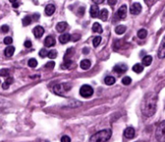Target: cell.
Masks as SVG:
<instances>
[{
    "label": "cell",
    "instance_id": "11",
    "mask_svg": "<svg viewBox=\"0 0 165 142\" xmlns=\"http://www.w3.org/2000/svg\"><path fill=\"white\" fill-rule=\"evenodd\" d=\"M45 33V29H43L42 26H36L33 30V34L35 35L36 38H41L42 36Z\"/></svg>",
    "mask_w": 165,
    "mask_h": 142
},
{
    "label": "cell",
    "instance_id": "44",
    "mask_svg": "<svg viewBox=\"0 0 165 142\" xmlns=\"http://www.w3.org/2000/svg\"><path fill=\"white\" fill-rule=\"evenodd\" d=\"M13 81H14L13 78H7V79H6V82H7V83H9V84H12Z\"/></svg>",
    "mask_w": 165,
    "mask_h": 142
},
{
    "label": "cell",
    "instance_id": "43",
    "mask_svg": "<svg viewBox=\"0 0 165 142\" xmlns=\"http://www.w3.org/2000/svg\"><path fill=\"white\" fill-rule=\"evenodd\" d=\"M145 2H146L149 6H152V5L153 4V2H155V0H145Z\"/></svg>",
    "mask_w": 165,
    "mask_h": 142
},
{
    "label": "cell",
    "instance_id": "46",
    "mask_svg": "<svg viewBox=\"0 0 165 142\" xmlns=\"http://www.w3.org/2000/svg\"><path fill=\"white\" fill-rule=\"evenodd\" d=\"M84 10H85V9H84L83 7H82V8H80V10H79V14H80V16H82V14H83Z\"/></svg>",
    "mask_w": 165,
    "mask_h": 142
},
{
    "label": "cell",
    "instance_id": "36",
    "mask_svg": "<svg viewBox=\"0 0 165 142\" xmlns=\"http://www.w3.org/2000/svg\"><path fill=\"white\" fill-rule=\"evenodd\" d=\"M61 142H71V138L68 135H64L61 138Z\"/></svg>",
    "mask_w": 165,
    "mask_h": 142
},
{
    "label": "cell",
    "instance_id": "42",
    "mask_svg": "<svg viewBox=\"0 0 165 142\" xmlns=\"http://www.w3.org/2000/svg\"><path fill=\"white\" fill-rule=\"evenodd\" d=\"M9 87H10V84H9V83H7L6 81L2 84V88H3V89H8Z\"/></svg>",
    "mask_w": 165,
    "mask_h": 142
},
{
    "label": "cell",
    "instance_id": "10",
    "mask_svg": "<svg viewBox=\"0 0 165 142\" xmlns=\"http://www.w3.org/2000/svg\"><path fill=\"white\" fill-rule=\"evenodd\" d=\"M113 70H114L117 74H124V72H126L127 71V65H124V64H119V65H116Z\"/></svg>",
    "mask_w": 165,
    "mask_h": 142
},
{
    "label": "cell",
    "instance_id": "2",
    "mask_svg": "<svg viewBox=\"0 0 165 142\" xmlns=\"http://www.w3.org/2000/svg\"><path fill=\"white\" fill-rule=\"evenodd\" d=\"M112 135L111 130H102L92 135L89 139V142H107Z\"/></svg>",
    "mask_w": 165,
    "mask_h": 142
},
{
    "label": "cell",
    "instance_id": "27",
    "mask_svg": "<svg viewBox=\"0 0 165 142\" xmlns=\"http://www.w3.org/2000/svg\"><path fill=\"white\" fill-rule=\"evenodd\" d=\"M72 54H73V49H72V47H71V49H67V52H66V54H65V57H64L65 61L66 60H69V58L71 57Z\"/></svg>",
    "mask_w": 165,
    "mask_h": 142
},
{
    "label": "cell",
    "instance_id": "24",
    "mask_svg": "<svg viewBox=\"0 0 165 142\" xmlns=\"http://www.w3.org/2000/svg\"><path fill=\"white\" fill-rule=\"evenodd\" d=\"M100 17L102 20H106L108 17V11L106 9H102L101 12H100Z\"/></svg>",
    "mask_w": 165,
    "mask_h": 142
},
{
    "label": "cell",
    "instance_id": "12",
    "mask_svg": "<svg viewBox=\"0 0 165 142\" xmlns=\"http://www.w3.org/2000/svg\"><path fill=\"white\" fill-rule=\"evenodd\" d=\"M98 14H100V9H98V5H97V4L92 5L91 9H90V14H91V17H97L98 16H100Z\"/></svg>",
    "mask_w": 165,
    "mask_h": 142
},
{
    "label": "cell",
    "instance_id": "6",
    "mask_svg": "<svg viewBox=\"0 0 165 142\" xmlns=\"http://www.w3.org/2000/svg\"><path fill=\"white\" fill-rule=\"evenodd\" d=\"M157 55H158V58L162 59V58H165V36L164 38L161 41V43L158 47V51H157Z\"/></svg>",
    "mask_w": 165,
    "mask_h": 142
},
{
    "label": "cell",
    "instance_id": "50",
    "mask_svg": "<svg viewBox=\"0 0 165 142\" xmlns=\"http://www.w3.org/2000/svg\"><path fill=\"white\" fill-rule=\"evenodd\" d=\"M137 142H142V141H137Z\"/></svg>",
    "mask_w": 165,
    "mask_h": 142
},
{
    "label": "cell",
    "instance_id": "25",
    "mask_svg": "<svg viewBox=\"0 0 165 142\" xmlns=\"http://www.w3.org/2000/svg\"><path fill=\"white\" fill-rule=\"evenodd\" d=\"M126 30H127V28H126V26H124V25H119V26H117L115 28V32L119 35L124 34V32H126Z\"/></svg>",
    "mask_w": 165,
    "mask_h": 142
},
{
    "label": "cell",
    "instance_id": "41",
    "mask_svg": "<svg viewBox=\"0 0 165 142\" xmlns=\"http://www.w3.org/2000/svg\"><path fill=\"white\" fill-rule=\"evenodd\" d=\"M107 2H108L109 5L114 6V5L116 4V3H117V0H107Z\"/></svg>",
    "mask_w": 165,
    "mask_h": 142
},
{
    "label": "cell",
    "instance_id": "31",
    "mask_svg": "<svg viewBox=\"0 0 165 142\" xmlns=\"http://www.w3.org/2000/svg\"><path fill=\"white\" fill-rule=\"evenodd\" d=\"M57 55H58V53H57V51L56 50H50V51L48 52V58H50V59H54V58H56L57 57Z\"/></svg>",
    "mask_w": 165,
    "mask_h": 142
},
{
    "label": "cell",
    "instance_id": "29",
    "mask_svg": "<svg viewBox=\"0 0 165 142\" xmlns=\"http://www.w3.org/2000/svg\"><path fill=\"white\" fill-rule=\"evenodd\" d=\"M37 65H38V62H37L36 59H34V58H31V59H29L28 61V66L30 68H36Z\"/></svg>",
    "mask_w": 165,
    "mask_h": 142
},
{
    "label": "cell",
    "instance_id": "14",
    "mask_svg": "<svg viewBox=\"0 0 165 142\" xmlns=\"http://www.w3.org/2000/svg\"><path fill=\"white\" fill-rule=\"evenodd\" d=\"M55 45V39L52 36H47L45 40V46L46 47H51Z\"/></svg>",
    "mask_w": 165,
    "mask_h": 142
},
{
    "label": "cell",
    "instance_id": "39",
    "mask_svg": "<svg viewBox=\"0 0 165 142\" xmlns=\"http://www.w3.org/2000/svg\"><path fill=\"white\" fill-rule=\"evenodd\" d=\"M1 29H2V32L6 33V32L9 31V26H7V25H3V26L1 27Z\"/></svg>",
    "mask_w": 165,
    "mask_h": 142
},
{
    "label": "cell",
    "instance_id": "22",
    "mask_svg": "<svg viewBox=\"0 0 165 142\" xmlns=\"http://www.w3.org/2000/svg\"><path fill=\"white\" fill-rule=\"evenodd\" d=\"M147 35H148V32H147L146 29H140L138 32H137V36L139 39H145L147 37Z\"/></svg>",
    "mask_w": 165,
    "mask_h": 142
},
{
    "label": "cell",
    "instance_id": "48",
    "mask_svg": "<svg viewBox=\"0 0 165 142\" xmlns=\"http://www.w3.org/2000/svg\"><path fill=\"white\" fill-rule=\"evenodd\" d=\"M10 2H12V3H16V1H17V0H9Z\"/></svg>",
    "mask_w": 165,
    "mask_h": 142
},
{
    "label": "cell",
    "instance_id": "8",
    "mask_svg": "<svg viewBox=\"0 0 165 142\" xmlns=\"http://www.w3.org/2000/svg\"><path fill=\"white\" fill-rule=\"evenodd\" d=\"M142 11V6L139 3H133L130 6V13L132 14H138Z\"/></svg>",
    "mask_w": 165,
    "mask_h": 142
},
{
    "label": "cell",
    "instance_id": "35",
    "mask_svg": "<svg viewBox=\"0 0 165 142\" xmlns=\"http://www.w3.org/2000/svg\"><path fill=\"white\" fill-rule=\"evenodd\" d=\"M12 43H13V39L11 37H6L4 39V43H6V45H11Z\"/></svg>",
    "mask_w": 165,
    "mask_h": 142
},
{
    "label": "cell",
    "instance_id": "3",
    "mask_svg": "<svg viewBox=\"0 0 165 142\" xmlns=\"http://www.w3.org/2000/svg\"><path fill=\"white\" fill-rule=\"evenodd\" d=\"M71 88L72 84H69V83H60V84H56L53 87V92L58 96L64 97L65 94L71 90Z\"/></svg>",
    "mask_w": 165,
    "mask_h": 142
},
{
    "label": "cell",
    "instance_id": "23",
    "mask_svg": "<svg viewBox=\"0 0 165 142\" xmlns=\"http://www.w3.org/2000/svg\"><path fill=\"white\" fill-rule=\"evenodd\" d=\"M132 70H133L134 72H137V74H140V72H142L143 70H144V67H143L141 64H135L134 66L132 67Z\"/></svg>",
    "mask_w": 165,
    "mask_h": 142
},
{
    "label": "cell",
    "instance_id": "16",
    "mask_svg": "<svg viewBox=\"0 0 165 142\" xmlns=\"http://www.w3.org/2000/svg\"><path fill=\"white\" fill-rule=\"evenodd\" d=\"M67 27H68L67 22H65V21H61V22L57 23V25H56V30L58 32H60V33H62V32H64L66 29H67Z\"/></svg>",
    "mask_w": 165,
    "mask_h": 142
},
{
    "label": "cell",
    "instance_id": "26",
    "mask_svg": "<svg viewBox=\"0 0 165 142\" xmlns=\"http://www.w3.org/2000/svg\"><path fill=\"white\" fill-rule=\"evenodd\" d=\"M31 22H32V17L30 16L25 17L24 19L22 20V24L24 25V26H27V25H29Z\"/></svg>",
    "mask_w": 165,
    "mask_h": 142
},
{
    "label": "cell",
    "instance_id": "33",
    "mask_svg": "<svg viewBox=\"0 0 165 142\" xmlns=\"http://www.w3.org/2000/svg\"><path fill=\"white\" fill-rule=\"evenodd\" d=\"M0 75H1V76H7V75H9V71L6 70V69H2V70L0 71Z\"/></svg>",
    "mask_w": 165,
    "mask_h": 142
},
{
    "label": "cell",
    "instance_id": "13",
    "mask_svg": "<svg viewBox=\"0 0 165 142\" xmlns=\"http://www.w3.org/2000/svg\"><path fill=\"white\" fill-rule=\"evenodd\" d=\"M55 12V6L53 4H48L45 9V14H46V16H52V14H54Z\"/></svg>",
    "mask_w": 165,
    "mask_h": 142
},
{
    "label": "cell",
    "instance_id": "37",
    "mask_svg": "<svg viewBox=\"0 0 165 142\" xmlns=\"http://www.w3.org/2000/svg\"><path fill=\"white\" fill-rule=\"evenodd\" d=\"M54 66H55L54 62H48V63H46V69H52V68H54Z\"/></svg>",
    "mask_w": 165,
    "mask_h": 142
},
{
    "label": "cell",
    "instance_id": "49",
    "mask_svg": "<svg viewBox=\"0 0 165 142\" xmlns=\"http://www.w3.org/2000/svg\"><path fill=\"white\" fill-rule=\"evenodd\" d=\"M13 7H14V8H17V7H18V4H14Z\"/></svg>",
    "mask_w": 165,
    "mask_h": 142
},
{
    "label": "cell",
    "instance_id": "38",
    "mask_svg": "<svg viewBox=\"0 0 165 142\" xmlns=\"http://www.w3.org/2000/svg\"><path fill=\"white\" fill-rule=\"evenodd\" d=\"M72 63V62L71 60H66V61H65V64L63 65V66H64L63 68H64V69H68V68L69 67V65H71Z\"/></svg>",
    "mask_w": 165,
    "mask_h": 142
},
{
    "label": "cell",
    "instance_id": "21",
    "mask_svg": "<svg viewBox=\"0 0 165 142\" xmlns=\"http://www.w3.org/2000/svg\"><path fill=\"white\" fill-rule=\"evenodd\" d=\"M14 52V47L12 46L7 47V49H5V51H4L5 55H6L7 57H11V56H13Z\"/></svg>",
    "mask_w": 165,
    "mask_h": 142
},
{
    "label": "cell",
    "instance_id": "30",
    "mask_svg": "<svg viewBox=\"0 0 165 142\" xmlns=\"http://www.w3.org/2000/svg\"><path fill=\"white\" fill-rule=\"evenodd\" d=\"M122 83L124 85H130L131 83V78L130 76H124V78L122 79Z\"/></svg>",
    "mask_w": 165,
    "mask_h": 142
},
{
    "label": "cell",
    "instance_id": "34",
    "mask_svg": "<svg viewBox=\"0 0 165 142\" xmlns=\"http://www.w3.org/2000/svg\"><path fill=\"white\" fill-rule=\"evenodd\" d=\"M80 38H81V36H80L79 34H73V35H72V41H73V42L77 41V40H79Z\"/></svg>",
    "mask_w": 165,
    "mask_h": 142
},
{
    "label": "cell",
    "instance_id": "4",
    "mask_svg": "<svg viewBox=\"0 0 165 142\" xmlns=\"http://www.w3.org/2000/svg\"><path fill=\"white\" fill-rule=\"evenodd\" d=\"M156 137L159 142H165V120L157 126L156 130Z\"/></svg>",
    "mask_w": 165,
    "mask_h": 142
},
{
    "label": "cell",
    "instance_id": "32",
    "mask_svg": "<svg viewBox=\"0 0 165 142\" xmlns=\"http://www.w3.org/2000/svg\"><path fill=\"white\" fill-rule=\"evenodd\" d=\"M40 56L41 57H46V55H48V52L46 51V49H41L40 50Z\"/></svg>",
    "mask_w": 165,
    "mask_h": 142
},
{
    "label": "cell",
    "instance_id": "5",
    "mask_svg": "<svg viewBox=\"0 0 165 142\" xmlns=\"http://www.w3.org/2000/svg\"><path fill=\"white\" fill-rule=\"evenodd\" d=\"M93 93H94V89L90 85H87V84L81 86V88L79 90L80 96L84 98H90L93 95Z\"/></svg>",
    "mask_w": 165,
    "mask_h": 142
},
{
    "label": "cell",
    "instance_id": "28",
    "mask_svg": "<svg viewBox=\"0 0 165 142\" xmlns=\"http://www.w3.org/2000/svg\"><path fill=\"white\" fill-rule=\"evenodd\" d=\"M101 42V36H97V37H95L94 40H93V45L95 47H97L100 46V43Z\"/></svg>",
    "mask_w": 165,
    "mask_h": 142
},
{
    "label": "cell",
    "instance_id": "19",
    "mask_svg": "<svg viewBox=\"0 0 165 142\" xmlns=\"http://www.w3.org/2000/svg\"><path fill=\"white\" fill-rule=\"evenodd\" d=\"M152 61H153V57L150 56V55H147L143 58L142 60V64L144 65V66H150V65L152 64Z\"/></svg>",
    "mask_w": 165,
    "mask_h": 142
},
{
    "label": "cell",
    "instance_id": "45",
    "mask_svg": "<svg viewBox=\"0 0 165 142\" xmlns=\"http://www.w3.org/2000/svg\"><path fill=\"white\" fill-rule=\"evenodd\" d=\"M103 1L104 0H93V2L95 3V4H101Z\"/></svg>",
    "mask_w": 165,
    "mask_h": 142
},
{
    "label": "cell",
    "instance_id": "17",
    "mask_svg": "<svg viewBox=\"0 0 165 142\" xmlns=\"http://www.w3.org/2000/svg\"><path fill=\"white\" fill-rule=\"evenodd\" d=\"M80 67H81L82 70H88L91 67V61L88 59H84L80 62Z\"/></svg>",
    "mask_w": 165,
    "mask_h": 142
},
{
    "label": "cell",
    "instance_id": "1",
    "mask_svg": "<svg viewBox=\"0 0 165 142\" xmlns=\"http://www.w3.org/2000/svg\"><path fill=\"white\" fill-rule=\"evenodd\" d=\"M157 96L153 92H149L145 95L141 103V112L146 117H151L156 111Z\"/></svg>",
    "mask_w": 165,
    "mask_h": 142
},
{
    "label": "cell",
    "instance_id": "40",
    "mask_svg": "<svg viewBox=\"0 0 165 142\" xmlns=\"http://www.w3.org/2000/svg\"><path fill=\"white\" fill-rule=\"evenodd\" d=\"M24 46L25 47H31L32 46V43L27 40V41H25V43H24Z\"/></svg>",
    "mask_w": 165,
    "mask_h": 142
},
{
    "label": "cell",
    "instance_id": "15",
    "mask_svg": "<svg viewBox=\"0 0 165 142\" xmlns=\"http://www.w3.org/2000/svg\"><path fill=\"white\" fill-rule=\"evenodd\" d=\"M69 40H72V35H69L68 33H65L63 35H61L59 37V41L61 43H63V45H65V43H67Z\"/></svg>",
    "mask_w": 165,
    "mask_h": 142
},
{
    "label": "cell",
    "instance_id": "20",
    "mask_svg": "<svg viewBox=\"0 0 165 142\" xmlns=\"http://www.w3.org/2000/svg\"><path fill=\"white\" fill-rule=\"evenodd\" d=\"M115 81H116V79L113 78V76H110V75L106 76L104 78V83L106 85H113L115 83Z\"/></svg>",
    "mask_w": 165,
    "mask_h": 142
},
{
    "label": "cell",
    "instance_id": "9",
    "mask_svg": "<svg viewBox=\"0 0 165 142\" xmlns=\"http://www.w3.org/2000/svg\"><path fill=\"white\" fill-rule=\"evenodd\" d=\"M127 8L126 5H122L119 8L118 12H117V14H118L119 19L121 20H124V17H127Z\"/></svg>",
    "mask_w": 165,
    "mask_h": 142
},
{
    "label": "cell",
    "instance_id": "47",
    "mask_svg": "<svg viewBox=\"0 0 165 142\" xmlns=\"http://www.w3.org/2000/svg\"><path fill=\"white\" fill-rule=\"evenodd\" d=\"M88 52H89V49H83V53H88Z\"/></svg>",
    "mask_w": 165,
    "mask_h": 142
},
{
    "label": "cell",
    "instance_id": "7",
    "mask_svg": "<svg viewBox=\"0 0 165 142\" xmlns=\"http://www.w3.org/2000/svg\"><path fill=\"white\" fill-rule=\"evenodd\" d=\"M135 135V130L132 128V127H128L126 130H124V136L127 138V139H131V138H133Z\"/></svg>",
    "mask_w": 165,
    "mask_h": 142
},
{
    "label": "cell",
    "instance_id": "18",
    "mask_svg": "<svg viewBox=\"0 0 165 142\" xmlns=\"http://www.w3.org/2000/svg\"><path fill=\"white\" fill-rule=\"evenodd\" d=\"M92 30H93V32H96V33H100V34L102 33V28H101V24L98 23V22H95V23L93 24Z\"/></svg>",
    "mask_w": 165,
    "mask_h": 142
}]
</instances>
